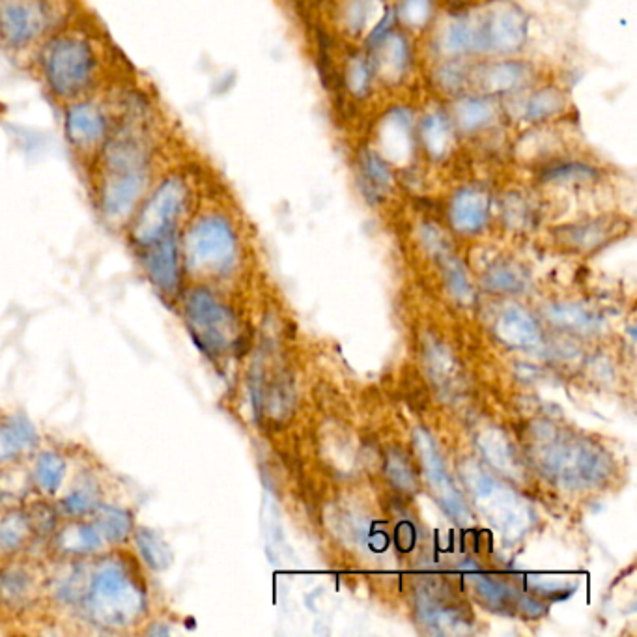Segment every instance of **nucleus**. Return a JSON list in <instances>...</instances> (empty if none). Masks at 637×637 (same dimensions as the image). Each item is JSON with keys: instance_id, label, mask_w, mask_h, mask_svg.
<instances>
[{"instance_id": "f257e3e1", "label": "nucleus", "mask_w": 637, "mask_h": 637, "mask_svg": "<svg viewBox=\"0 0 637 637\" xmlns=\"http://www.w3.org/2000/svg\"><path fill=\"white\" fill-rule=\"evenodd\" d=\"M150 178V152L133 124L120 129L105 148L101 206L111 219L128 215Z\"/></svg>"}, {"instance_id": "f03ea898", "label": "nucleus", "mask_w": 637, "mask_h": 637, "mask_svg": "<svg viewBox=\"0 0 637 637\" xmlns=\"http://www.w3.org/2000/svg\"><path fill=\"white\" fill-rule=\"evenodd\" d=\"M90 617L103 626H126L139 619L144 609V591L116 563L98 568L88 591Z\"/></svg>"}, {"instance_id": "7ed1b4c3", "label": "nucleus", "mask_w": 637, "mask_h": 637, "mask_svg": "<svg viewBox=\"0 0 637 637\" xmlns=\"http://www.w3.org/2000/svg\"><path fill=\"white\" fill-rule=\"evenodd\" d=\"M94 66L92 49L77 38H58L49 45L43 58L47 83L55 94L64 98H71L90 85Z\"/></svg>"}, {"instance_id": "20e7f679", "label": "nucleus", "mask_w": 637, "mask_h": 637, "mask_svg": "<svg viewBox=\"0 0 637 637\" xmlns=\"http://www.w3.org/2000/svg\"><path fill=\"white\" fill-rule=\"evenodd\" d=\"M185 200L187 189L182 180L170 178L159 185L135 221L133 240L137 241V245L144 249L174 232L176 221L184 212Z\"/></svg>"}, {"instance_id": "39448f33", "label": "nucleus", "mask_w": 637, "mask_h": 637, "mask_svg": "<svg viewBox=\"0 0 637 637\" xmlns=\"http://www.w3.org/2000/svg\"><path fill=\"white\" fill-rule=\"evenodd\" d=\"M49 25L43 0H0V38L12 47H25Z\"/></svg>"}, {"instance_id": "423d86ee", "label": "nucleus", "mask_w": 637, "mask_h": 637, "mask_svg": "<svg viewBox=\"0 0 637 637\" xmlns=\"http://www.w3.org/2000/svg\"><path fill=\"white\" fill-rule=\"evenodd\" d=\"M232 251V236L221 219L208 217L191 228L185 241L187 264L195 269L221 266Z\"/></svg>"}, {"instance_id": "0eeeda50", "label": "nucleus", "mask_w": 637, "mask_h": 637, "mask_svg": "<svg viewBox=\"0 0 637 637\" xmlns=\"http://www.w3.org/2000/svg\"><path fill=\"white\" fill-rule=\"evenodd\" d=\"M144 268L161 292L174 296L180 283V251L174 232L144 247Z\"/></svg>"}, {"instance_id": "6e6552de", "label": "nucleus", "mask_w": 637, "mask_h": 637, "mask_svg": "<svg viewBox=\"0 0 637 637\" xmlns=\"http://www.w3.org/2000/svg\"><path fill=\"white\" fill-rule=\"evenodd\" d=\"M105 118L98 107L81 103L66 114V133L75 146H92L105 135Z\"/></svg>"}, {"instance_id": "1a4fd4ad", "label": "nucleus", "mask_w": 637, "mask_h": 637, "mask_svg": "<svg viewBox=\"0 0 637 637\" xmlns=\"http://www.w3.org/2000/svg\"><path fill=\"white\" fill-rule=\"evenodd\" d=\"M60 544L66 552L90 553L98 550L101 544V535L98 527L94 525L75 524L64 531L60 537Z\"/></svg>"}, {"instance_id": "9d476101", "label": "nucleus", "mask_w": 637, "mask_h": 637, "mask_svg": "<svg viewBox=\"0 0 637 637\" xmlns=\"http://www.w3.org/2000/svg\"><path fill=\"white\" fill-rule=\"evenodd\" d=\"M32 524L21 514H10L0 520V550L2 552H15L19 550L25 540L29 538Z\"/></svg>"}, {"instance_id": "9b49d317", "label": "nucleus", "mask_w": 637, "mask_h": 637, "mask_svg": "<svg viewBox=\"0 0 637 637\" xmlns=\"http://www.w3.org/2000/svg\"><path fill=\"white\" fill-rule=\"evenodd\" d=\"M64 477V462L57 454H43L34 469V479L43 492H57L60 481Z\"/></svg>"}, {"instance_id": "f8f14e48", "label": "nucleus", "mask_w": 637, "mask_h": 637, "mask_svg": "<svg viewBox=\"0 0 637 637\" xmlns=\"http://www.w3.org/2000/svg\"><path fill=\"white\" fill-rule=\"evenodd\" d=\"M137 540H139V546H141L139 550H141L144 559L148 561L150 567L156 568V570L169 567V548H167V544L161 538L156 537L152 531L141 529L139 535H137Z\"/></svg>"}, {"instance_id": "ddd939ff", "label": "nucleus", "mask_w": 637, "mask_h": 637, "mask_svg": "<svg viewBox=\"0 0 637 637\" xmlns=\"http://www.w3.org/2000/svg\"><path fill=\"white\" fill-rule=\"evenodd\" d=\"M29 576L23 570H8L0 578V595L10 602L25 600L30 591Z\"/></svg>"}, {"instance_id": "4468645a", "label": "nucleus", "mask_w": 637, "mask_h": 637, "mask_svg": "<svg viewBox=\"0 0 637 637\" xmlns=\"http://www.w3.org/2000/svg\"><path fill=\"white\" fill-rule=\"evenodd\" d=\"M131 529V522L126 518L122 510H107L101 518H98V531L101 537L118 542L126 537Z\"/></svg>"}, {"instance_id": "2eb2a0df", "label": "nucleus", "mask_w": 637, "mask_h": 637, "mask_svg": "<svg viewBox=\"0 0 637 637\" xmlns=\"http://www.w3.org/2000/svg\"><path fill=\"white\" fill-rule=\"evenodd\" d=\"M66 507H68L71 514H77V516L94 510V507H96L94 490L90 486H81L79 490L71 492V496L66 499Z\"/></svg>"}]
</instances>
